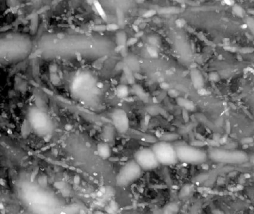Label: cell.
<instances>
[{"label": "cell", "mask_w": 254, "mask_h": 214, "mask_svg": "<svg viewBox=\"0 0 254 214\" xmlns=\"http://www.w3.org/2000/svg\"><path fill=\"white\" fill-rule=\"evenodd\" d=\"M207 153L211 160L220 164H243L250 161V156L241 150L212 148Z\"/></svg>", "instance_id": "cell-1"}, {"label": "cell", "mask_w": 254, "mask_h": 214, "mask_svg": "<svg viewBox=\"0 0 254 214\" xmlns=\"http://www.w3.org/2000/svg\"><path fill=\"white\" fill-rule=\"evenodd\" d=\"M178 161L190 164H200L206 161L208 153L200 148L181 144L175 146Z\"/></svg>", "instance_id": "cell-2"}, {"label": "cell", "mask_w": 254, "mask_h": 214, "mask_svg": "<svg viewBox=\"0 0 254 214\" xmlns=\"http://www.w3.org/2000/svg\"><path fill=\"white\" fill-rule=\"evenodd\" d=\"M152 149L160 164L165 166L173 165L178 161L175 146L170 143L160 141L155 144Z\"/></svg>", "instance_id": "cell-3"}, {"label": "cell", "mask_w": 254, "mask_h": 214, "mask_svg": "<svg viewBox=\"0 0 254 214\" xmlns=\"http://www.w3.org/2000/svg\"><path fill=\"white\" fill-rule=\"evenodd\" d=\"M143 169L135 160L130 161L123 166L116 176V183L119 186H128L140 177Z\"/></svg>", "instance_id": "cell-4"}, {"label": "cell", "mask_w": 254, "mask_h": 214, "mask_svg": "<svg viewBox=\"0 0 254 214\" xmlns=\"http://www.w3.org/2000/svg\"><path fill=\"white\" fill-rule=\"evenodd\" d=\"M134 160L143 170L154 169L160 165L153 149L149 148H141L134 155Z\"/></svg>", "instance_id": "cell-5"}, {"label": "cell", "mask_w": 254, "mask_h": 214, "mask_svg": "<svg viewBox=\"0 0 254 214\" xmlns=\"http://www.w3.org/2000/svg\"><path fill=\"white\" fill-rule=\"evenodd\" d=\"M29 123L37 132H39L41 134L46 133L49 130V118L44 112H41L38 109H32L31 113L29 112Z\"/></svg>", "instance_id": "cell-6"}, {"label": "cell", "mask_w": 254, "mask_h": 214, "mask_svg": "<svg viewBox=\"0 0 254 214\" xmlns=\"http://www.w3.org/2000/svg\"><path fill=\"white\" fill-rule=\"evenodd\" d=\"M114 126L120 133H124L129 128V120L126 112L122 109H115L112 115Z\"/></svg>", "instance_id": "cell-7"}, {"label": "cell", "mask_w": 254, "mask_h": 214, "mask_svg": "<svg viewBox=\"0 0 254 214\" xmlns=\"http://www.w3.org/2000/svg\"><path fill=\"white\" fill-rule=\"evenodd\" d=\"M98 154L103 159L109 158L111 155V149L107 143H100L97 146Z\"/></svg>", "instance_id": "cell-8"}, {"label": "cell", "mask_w": 254, "mask_h": 214, "mask_svg": "<svg viewBox=\"0 0 254 214\" xmlns=\"http://www.w3.org/2000/svg\"><path fill=\"white\" fill-rule=\"evenodd\" d=\"M116 94H117L118 97H121V98H125L128 96L129 94V90H128V86L125 85H120L116 88Z\"/></svg>", "instance_id": "cell-9"}, {"label": "cell", "mask_w": 254, "mask_h": 214, "mask_svg": "<svg viewBox=\"0 0 254 214\" xmlns=\"http://www.w3.org/2000/svg\"><path fill=\"white\" fill-rule=\"evenodd\" d=\"M159 12L161 14H178V13L181 12V9L176 7H168L161 8L159 11Z\"/></svg>", "instance_id": "cell-10"}, {"label": "cell", "mask_w": 254, "mask_h": 214, "mask_svg": "<svg viewBox=\"0 0 254 214\" xmlns=\"http://www.w3.org/2000/svg\"><path fill=\"white\" fill-rule=\"evenodd\" d=\"M232 12L236 16H238V17H243L246 14L243 7L237 4H235L234 5L232 6Z\"/></svg>", "instance_id": "cell-11"}, {"label": "cell", "mask_w": 254, "mask_h": 214, "mask_svg": "<svg viewBox=\"0 0 254 214\" xmlns=\"http://www.w3.org/2000/svg\"><path fill=\"white\" fill-rule=\"evenodd\" d=\"M93 3H94V5H95V7H96V12H98V14H99V15L101 16V18H102L103 20H106V14H105V11H104L103 8L101 7V6L100 5L99 2H97L96 0H94Z\"/></svg>", "instance_id": "cell-12"}, {"label": "cell", "mask_w": 254, "mask_h": 214, "mask_svg": "<svg viewBox=\"0 0 254 214\" xmlns=\"http://www.w3.org/2000/svg\"><path fill=\"white\" fill-rule=\"evenodd\" d=\"M117 41L119 42V44L120 45H122V44H125L126 43V34L124 33H119L117 35Z\"/></svg>", "instance_id": "cell-13"}, {"label": "cell", "mask_w": 254, "mask_h": 214, "mask_svg": "<svg viewBox=\"0 0 254 214\" xmlns=\"http://www.w3.org/2000/svg\"><path fill=\"white\" fill-rule=\"evenodd\" d=\"M247 27L250 28L251 32L254 35V18L253 17H249L247 20Z\"/></svg>", "instance_id": "cell-14"}, {"label": "cell", "mask_w": 254, "mask_h": 214, "mask_svg": "<svg viewBox=\"0 0 254 214\" xmlns=\"http://www.w3.org/2000/svg\"><path fill=\"white\" fill-rule=\"evenodd\" d=\"M148 51L149 54L152 57H157V51L155 49L154 47L153 46H148Z\"/></svg>", "instance_id": "cell-15"}, {"label": "cell", "mask_w": 254, "mask_h": 214, "mask_svg": "<svg viewBox=\"0 0 254 214\" xmlns=\"http://www.w3.org/2000/svg\"><path fill=\"white\" fill-rule=\"evenodd\" d=\"M51 80L53 83V84L58 85L60 83V78H58L55 73H52L51 74Z\"/></svg>", "instance_id": "cell-16"}, {"label": "cell", "mask_w": 254, "mask_h": 214, "mask_svg": "<svg viewBox=\"0 0 254 214\" xmlns=\"http://www.w3.org/2000/svg\"><path fill=\"white\" fill-rule=\"evenodd\" d=\"M119 28V25H116V24H108V25H107V31H116Z\"/></svg>", "instance_id": "cell-17"}, {"label": "cell", "mask_w": 254, "mask_h": 214, "mask_svg": "<svg viewBox=\"0 0 254 214\" xmlns=\"http://www.w3.org/2000/svg\"><path fill=\"white\" fill-rule=\"evenodd\" d=\"M94 31H104L107 30V25H95L93 28H92Z\"/></svg>", "instance_id": "cell-18"}, {"label": "cell", "mask_w": 254, "mask_h": 214, "mask_svg": "<svg viewBox=\"0 0 254 214\" xmlns=\"http://www.w3.org/2000/svg\"><path fill=\"white\" fill-rule=\"evenodd\" d=\"M155 14H156V11H154V10H149V11H148L143 14V17L144 18H151V17L154 16Z\"/></svg>", "instance_id": "cell-19"}, {"label": "cell", "mask_w": 254, "mask_h": 214, "mask_svg": "<svg viewBox=\"0 0 254 214\" xmlns=\"http://www.w3.org/2000/svg\"><path fill=\"white\" fill-rule=\"evenodd\" d=\"M176 25H177V27H180V28H182L183 27L184 25H186V22H185V20H183V19H179L176 21Z\"/></svg>", "instance_id": "cell-20"}, {"label": "cell", "mask_w": 254, "mask_h": 214, "mask_svg": "<svg viewBox=\"0 0 254 214\" xmlns=\"http://www.w3.org/2000/svg\"><path fill=\"white\" fill-rule=\"evenodd\" d=\"M137 40H138V39H137V37L131 38V39H130V40H128V41H127V43H126L127 45H133V44H135L136 43H137Z\"/></svg>", "instance_id": "cell-21"}, {"label": "cell", "mask_w": 254, "mask_h": 214, "mask_svg": "<svg viewBox=\"0 0 254 214\" xmlns=\"http://www.w3.org/2000/svg\"><path fill=\"white\" fill-rule=\"evenodd\" d=\"M223 2L226 5L228 6H233L236 4L234 0H223Z\"/></svg>", "instance_id": "cell-22"}, {"label": "cell", "mask_w": 254, "mask_h": 214, "mask_svg": "<svg viewBox=\"0 0 254 214\" xmlns=\"http://www.w3.org/2000/svg\"><path fill=\"white\" fill-rule=\"evenodd\" d=\"M50 69V72L51 73H55L56 71H57V66L55 65H52L49 68Z\"/></svg>", "instance_id": "cell-23"}, {"label": "cell", "mask_w": 254, "mask_h": 214, "mask_svg": "<svg viewBox=\"0 0 254 214\" xmlns=\"http://www.w3.org/2000/svg\"><path fill=\"white\" fill-rule=\"evenodd\" d=\"M133 28L134 29V31H136V32H139V27H138V26H137V25H133Z\"/></svg>", "instance_id": "cell-24"}, {"label": "cell", "mask_w": 254, "mask_h": 214, "mask_svg": "<svg viewBox=\"0 0 254 214\" xmlns=\"http://www.w3.org/2000/svg\"><path fill=\"white\" fill-rule=\"evenodd\" d=\"M250 161L252 163L253 165H254V154H253L251 156H250Z\"/></svg>", "instance_id": "cell-25"}, {"label": "cell", "mask_w": 254, "mask_h": 214, "mask_svg": "<svg viewBox=\"0 0 254 214\" xmlns=\"http://www.w3.org/2000/svg\"><path fill=\"white\" fill-rule=\"evenodd\" d=\"M143 32H142V31H141V32H137V34H136V37L137 38H138V37H140L141 36H142V35H143Z\"/></svg>", "instance_id": "cell-26"}, {"label": "cell", "mask_w": 254, "mask_h": 214, "mask_svg": "<svg viewBox=\"0 0 254 214\" xmlns=\"http://www.w3.org/2000/svg\"><path fill=\"white\" fill-rule=\"evenodd\" d=\"M248 12H249V14H251V15H253V16H254V9L248 10Z\"/></svg>", "instance_id": "cell-27"}, {"label": "cell", "mask_w": 254, "mask_h": 214, "mask_svg": "<svg viewBox=\"0 0 254 214\" xmlns=\"http://www.w3.org/2000/svg\"><path fill=\"white\" fill-rule=\"evenodd\" d=\"M173 1H176L177 2H180V3H183V2H186V0H173Z\"/></svg>", "instance_id": "cell-28"}, {"label": "cell", "mask_w": 254, "mask_h": 214, "mask_svg": "<svg viewBox=\"0 0 254 214\" xmlns=\"http://www.w3.org/2000/svg\"><path fill=\"white\" fill-rule=\"evenodd\" d=\"M143 2H144V0H137V2H139V3H142Z\"/></svg>", "instance_id": "cell-29"}, {"label": "cell", "mask_w": 254, "mask_h": 214, "mask_svg": "<svg viewBox=\"0 0 254 214\" xmlns=\"http://www.w3.org/2000/svg\"><path fill=\"white\" fill-rule=\"evenodd\" d=\"M213 1H221V0H213Z\"/></svg>", "instance_id": "cell-30"}]
</instances>
